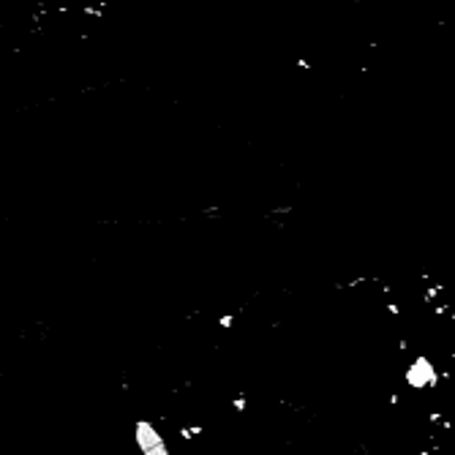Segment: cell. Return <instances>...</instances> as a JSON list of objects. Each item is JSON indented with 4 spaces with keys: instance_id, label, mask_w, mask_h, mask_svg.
<instances>
[{
    "instance_id": "3",
    "label": "cell",
    "mask_w": 455,
    "mask_h": 455,
    "mask_svg": "<svg viewBox=\"0 0 455 455\" xmlns=\"http://www.w3.org/2000/svg\"><path fill=\"white\" fill-rule=\"evenodd\" d=\"M232 406H235V409H237V412H243V409H246V395H243V393H240V395H237V398H235V401H232Z\"/></svg>"
},
{
    "instance_id": "1",
    "label": "cell",
    "mask_w": 455,
    "mask_h": 455,
    "mask_svg": "<svg viewBox=\"0 0 455 455\" xmlns=\"http://www.w3.org/2000/svg\"><path fill=\"white\" fill-rule=\"evenodd\" d=\"M134 442H137L142 455H172L164 434H161L150 420H137V423H134Z\"/></svg>"
},
{
    "instance_id": "2",
    "label": "cell",
    "mask_w": 455,
    "mask_h": 455,
    "mask_svg": "<svg viewBox=\"0 0 455 455\" xmlns=\"http://www.w3.org/2000/svg\"><path fill=\"white\" fill-rule=\"evenodd\" d=\"M406 384L412 390H428L439 384V373H436V365L431 363L425 354L412 360V365L406 368Z\"/></svg>"
},
{
    "instance_id": "4",
    "label": "cell",
    "mask_w": 455,
    "mask_h": 455,
    "mask_svg": "<svg viewBox=\"0 0 455 455\" xmlns=\"http://www.w3.org/2000/svg\"><path fill=\"white\" fill-rule=\"evenodd\" d=\"M232 322H235V316H232V313H229V316H221V319H218V324H221L224 330H229V327H232Z\"/></svg>"
}]
</instances>
